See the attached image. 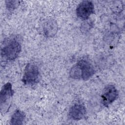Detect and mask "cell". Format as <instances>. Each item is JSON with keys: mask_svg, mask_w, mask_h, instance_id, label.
<instances>
[{"mask_svg": "<svg viewBox=\"0 0 125 125\" xmlns=\"http://www.w3.org/2000/svg\"><path fill=\"white\" fill-rule=\"evenodd\" d=\"M14 94L11 83H7L2 87L0 92V110L2 114L6 113L9 110Z\"/></svg>", "mask_w": 125, "mask_h": 125, "instance_id": "obj_4", "label": "cell"}, {"mask_svg": "<svg viewBox=\"0 0 125 125\" xmlns=\"http://www.w3.org/2000/svg\"><path fill=\"white\" fill-rule=\"evenodd\" d=\"M21 46L20 42L13 38L9 39L4 43L1 48L0 54L1 57L8 61L16 59L21 53Z\"/></svg>", "mask_w": 125, "mask_h": 125, "instance_id": "obj_2", "label": "cell"}, {"mask_svg": "<svg viewBox=\"0 0 125 125\" xmlns=\"http://www.w3.org/2000/svg\"><path fill=\"white\" fill-rule=\"evenodd\" d=\"M94 73L95 70L93 65L87 61L81 60L71 68L69 76L73 79L86 81L90 78Z\"/></svg>", "mask_w": 125, "mask_h": 125, "instance_id": "obj_1", "label": "cell"}, {"mask_svg": "<svg viewBox=\"0 0 125 125\" xmlns=\"http://www.w3.org/2000/svg\"><path fill=\"white\" fill-rule=\"evenodd\" d=\"M86 114L85 106L81 103L75 104L70 108L68 117L72 120L78 121L82 119Z\"/></svg>", "mask_w": 125, "mask_h": 125, "instance_id": "obj_7", "label": "cell"}, {"mask_svg": "<svg viewBox=\"0 0 125 125\" xmlns=\"http://www.w3.org/2000/svg\"><path fill=\"white\" fill-rule=\"evenodd\" d=\"M40 72L38 66L34 63L29 62L24 70L22 82L26 85H33L40 81Z\"/></svg>", "mask_w": 125, "mask_h": 125, "instance_id": "obj_3", "label": "cell"}, {"mask_svg": "<svg viewBox=\"0 0 125 125\" xmlns=\"http://www.w3.org/2000/svg\"><path fill=\"white\" fill-rule=\"evenodd\" d=\"M118 95V92L116 87L113 85H107L102 92L101 102L104 106H107L116 100Z\"/></svg>", "mask_w": 125, "mask_h": 125, "instance_id": "obj_5", "label": "cell"}, {"mask_svg": "<svg viewBox=\"0 0 125 125\" xmlns=\"http://www.w3.org/2000/svg\"><path fill=\"white\" fill-rule=\"evenodd\" d=\"M25 119V113L20 109H16L11 116L10 124L13 125H23Z\"/></svg>", "mask_w": 125, "mask_h": 125, "instance_id": "obj_9", "label": "cell"}, {"mask_svg": "<svg viewBox=\"0 0 125 125\" xmlns=\"http://www.w3.org/2000/svg\"><path fill=\"white\" fill-rule=\"evenodd\" d=\"M77 16L83 20H87L94 13V6L93 3L89 0H84L80 2L77 7Z\"/></svg>", "mask_w": 125, "mask_h": 125, "instance_id": "obj_6", "label": "cell"}, {"mask_svg": "<svg viewBox=\"0 0 125 125\" xmlns=\"http://www.w3.org/2000/svg\"><path fill=\"white\" fill-rule=\"evenodd\" d=\"M19 3V1L17 0H7L6 1V6L7 9L12 11L17 7Z\"/></svg>", "mask_w": 125, "mask_h": 125, "instance_id": "obj_10", "label": "cell"}, {"mask_svg": "<svg viewBox=\"0 0 125 125\" xmlns=\"http://www.w3.org/2000/svg\"><path fill=\"white\" fill-rule=\"evenodd\" d=\"M58 30V25L54 20H49L46 21L43 26V31L46 37L54 36Z\"/></svg>", "mask_w": 125, "mask_h": 125, "instance_id": "obj_8", "label": "cell"}]
</instances>
